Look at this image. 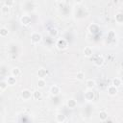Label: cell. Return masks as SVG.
<instances>
[{
  "instance_id": "obj_21",
  "label": "cell",
  "mask_w": 123,
  "mask_h": 123,
  "mask_svg": "<svg viewBox=\"0 0 123 123\" xmlns=\"http://www.w3.org/2000/svg\"><path fill=\"white\" fill-rule=\"evenodd\" d=\"M115 21L117 23H123V12H117L115 14Z\"/></svg>"
},
{
  "instance_id": "obj_19",
  "label": "cell",
  "mask_w": 123,
  "mask_h": 123,
  "mask_svg": "<svg viewBox=\"0 0 123 123\" xmlns=\"http://www.w3.org/2000/svg\"><path fill=\"white\" fill-rule=\"evenodd\" d=\"M37 86L38 88H44L45 86H46V81L45 79H38L37 83Z\"/></svg>"
},
{
  "instance_id": "obj_17",
  "label": "cell",
  "mask_w": 123,
  "mask_h": 123,
  "mask_svg": "<svg viewBox=\"0 0 123 123\" xmlns=\"http://www.w3.org/2000/svg\"><path fill=\"white\" fill-rule=\"evenodd\" d=\"M99 118L101 121H106L108 120V112L106 111H101L99 112Z\"/></svg>"
},
{
  "instance_id": "obj_7",
  "label": "cell",
  "mask_w": 123,
  "mask_h": 123,
  "mask_svg": "<svg viewBox=\"0 0 123 123\" xmlns=\"http://www.w3.org/2000/svg\"><path fill=\"white\" fill-rule=\"evenodd\" d=\"M107 91H108V94H109V95H111V96H114V95L117 94V92H118V88L115 87L114 86L111 85V86H108Z\"/></svg>"
},
{
  "instance_id": "obj_22",
  "label": "cell",
  "mask_w": 123,
  "mask_h": 123,
  "mask_svg": "<svg viewBox=\"0 0 123 123\" xmlns=\"http://www.w3.org/2000/svg\"><path fill=\"white\" fill-rule=\"evenodd\" d=\"M8 34H9V30H8L7 28H5V27L0 28V37H5L8 36Z\"/></svg>"
},
{
  "instance_id": "obj_2",
  "label": "cell",
  "mask_w": 123,
  "mask_h": 123,
  "mask_svg": "<svg viewBox=\"0 0 123 123\" xmlns=\"http://www.w3.org/2000/svg\"><path fill=\"white\" fill-rule=\"evenodd\" d=\"M84 97H85V100H86L87 102H90L94 99L95 97V94H94V91L92 89H87L84 92Z\"/></svg>"
},
{
  "instance_id": "obj_24",
  "label": "cell",
  "mask_w": 123,
  "mask_h": 123,
  "mask_svg": "<svg viewBox=\"0 0 123 123\" xmlns=\"http://www.w3.org/2000/svg\"><path fill=\"white\" fill-rule=\"evenodd\" d=\"M76 79L78 81H83L85 79V73L83 71H78L76 74Z\"/></svg>"
},
{
  "instance_id": "obj_13",
  "label": "cell",
  "mask_w": 123,
  "mask_h": 123,
  "mask_svg": "<svg viewBox=\"0 0 123 123\" xmlns=\"http://www.w3.org/2000/svg\"><path fill=\"white\" fill-rule=\"evenodd\" d=\"M84 55H85V57H86V58L91 57V56L93 55V50H92V48L89 47V46L85 47V49H84Z\"/></svg>"
},
{
  "instance_id": "obj_3",
  "label": "cell",
  "mask_w": 123,
  "mask_h": 123,
  "mask_svg": "<svg viewBox=\"0 0 123 123\" xmlns=\"http://www.w3.org/2000/svg\"><path fill=\"white\" fill-rule=\"evenodd\" d=\"M41 38H42L41 35H40L39 33H37V32H35V33H33V34L31 35V41H32V43H34V44L39 43L40 40H41Z\"/></svg>"
},
{
  "instance_id": "obj_20",
  "label": "cell",
  "mask_w": 123,
  "mask_h": 123,
  "mask_svg": "<svg viewBox=\"0 0 123 123\" xmlns=\"http://www.w3.org/2000/svg\"><path fill=\"white\" fill-rule=\"evenodd\" d=\"M88 30L90 31V33H97L99 31V26L96 24H90L88 27Z\"/></svg>"
},
{
  "instance_id": "obj_16",
  "label": "cell",
  "mask_w": 123,
  "mask_h": 123,
  "mask_svg": "<svg viewBox=\"0 0 123 123\" xmlns=\"http://www.w3.org/2000/svg\"><path fill=\"white\" fill-rule=\"evenodd\" d=\"M111 85L118 88L122 85V80L120 78H113L112 79V82H111Z\"/></svg>"
},
{
  "instance_id": "obj_30",
  "label": "cell",
  "mask_w": 123,
  "mask_h": 123,
  "mask_svg": "<svg viewBox=\"0 0 123 123\" xmlns=\"http://www.w3.org/2000/svg\"><path fill=\"white\" fill-rule=\"evenodd\" d=\"M120 79H121V80H122V81H123V73H122V77H121V78H120Z\"/></svg>"
},
{
  "instance_id": "obj_12",
  "label": "cell",
  "mask_w": 123,
  "mask_h": 123,
  "mask_svg": "<svg viewBox=\"0 0 123 123\" xmlns=\"http://www.w3.org/2000/svg\"><path fill=\"white\" fill-rule=\"evenodd\" d=\"M55 119H56V121H57L58 123H63V122L66 120V116H65L63 113H57Z\"/></svg>"
},
{
  "instance_id": "obj_11",
  "label": "cell",
  "mask_w": 123,
  "mask_h": 123,
  "mask_svg": "<svg viewBox=\"0 0 123 123\" xmlns=\"http://www.w3.org/2000/svg\"><path fill=\"white\" fill-rule=\"evenodd\" d=\"M66 106H67V108H69V109H74V108L77 107V101H76L75 99H73V98L68 99L67 102H66Z\"/></svg>"
},
{
  "instance_id": "obj_6",
  "label": "cell",
  "mask_w": 123,
  "mask_h": 123,
  "mask_svg": "<svg viewBox=\"0 0 123 123\" xmlns=\"http://www.w3.org/2000/svg\"><path fill=\"white\" fill-rule=\"evenodd\" d=\"M50 93H51V95H53V96H58V95L61 93V88H60V86H57V85H53V86L50 87Z\"/></svg>"
},
{
  "instance_id": "obj_10",
  "label": "cell",
  "mask_w": 123,
  "mask_h": 123,
  "mask_svg": "<svg viewBox=\"0 0 123 123\" xmlns=\"http://www.w3.org/2000/svg\"><path fill=\"white\" fill-rule=\"evenodd\" d=\"M96 86V82L92 79H88L86 81V86L87 89H92L94 86Z\"/></svg>"
},
{
  "instance_id": "obj_26",
  "label": "cell",
  "mask_w": 123,
  "mask_h": 123,
  "mask_svg": "<svg viewBox=\"0 0 123 123\" xmlns=\"http://www.w3.org/2000/svg\"><path fill=\"white\" fill-rule=\"evenodd\" d=\"M49 33H50L51 37H56L58 34V31H57V29H52L51 31H49Z\"/></svg>"
},
{
  "instance_id": "obj_9",
  "label": "cell",
  "mask_w": 123,
  "mask_h": 123,
  "mask_svg": "<svg viewBox=\"0 0 123 123\" xmlns=\"http://www.w3.org/2000/svg\"><path fill=\"white\" fill-rule=\"evenodd\" d=\"M104 62H105V60H104V58H103L102 56H97V57H95L94 60H93V63H94L96 66H101V65H103Z\"/></svg>"
},
{
  "instance_id": "obj_1",
  "label": "cell",
  "mask_w": 123,
  "mask_h": 123,
  "mask_svg": "<svg viewBox=\"0 0 123 123\" xmlns=\"http://www.w3.org/2000/svg\"><path fill=\"white\" fill-rule=\"evenodd\" d=\"M56 46H57V48H58L59 50H63V49L67 48L68 42H67V40L64 39V38H59V39L57 40V42H56Z\"/></svg>"
},
{
  "instance_id": "obj_29",
  "label": "cell",
  "mask_w": 123,
  "mask_h": 123,
  "mask_svg": "<svg viewBox=\"0 0 123 123\" xmlns=\"http://www.w3.org/2000/svg\"><path fill=\"white\" fill-rule=\"evenodd\" d=\"M106 123H113V122H112V121H111V120H109V121H107V122H106Z\"/></svg>"
},
{
  "instance_id": "obj_15",
  "label": "cell",
  "mask_w": 123,
  "mask_h": 123,
  "mask_svg": "<svg viewBox=\"0 0 123 123\" xmlns=\"http://www.w3.org/2000/svg\"><path fill=\"white\" fill-rule=\"evenodd\" d=\"M6 81H7V83H8L9 86H14L16 84V78L13 77V76H12V75L11 76H8L7 79H6Z\"/></svg>"
},
{
  "instance_id": "obj_5",
  "label": "cell",
  "mask_w": 123,
  "mask_h": 123,
  "mask_svg": "<svg viewBox=\"0 0 123 123\" xmlns=\"http://www.w3.org/2000/svg\"><path fill=\"white\" fill-rule=\"evenodd\" d=\"M31 97H33V93L31 92V90H29V89H23V90L21 91V98H22L23 100L27 101V100H29Z\"/></svg>"
},
{
  "instance_id": "obj_8",
  "label": "cell",
  "mask_w": 123,
  "mask_h": 123,
  "mask_svg": "<svg viewBox=\"0 0 123 123\" xmlns=\"http://www.w3.org/2000/svg\"><path fill=\"white\" fill-rule=\"evenodd\" d=\"M48 75V70L45 69V68H40L38 69L37 71V76H38V79H45Z\"/></svg>"
},
{
  "instance_id": "obj_28",
  "label": "cell",
  "mask_w": 123,
  "mask_h": 123,
  "mask_svg": "<svg viewBox=\"0 0 123 123\" xmlns=\"http://www.w3.org/2000/svg\"><path fill=\"white\" fill-rule=\"evenodd\" d=\"M13 4H14L13 1H4V5H6V6H8V7H11V6L13 5Z\"/></svg>"
},
{
  "instance_id": "obj_4",
  "label": "cell",
  "mask_w": 123,
  "mask_h": 123,
  "mask_svg": "<svg viewBox=\"0 0 123 123\" xmlns=\"http://www.w3.org/2000/svg\"><path fill=\"white\" fill-rule=\"evenodd\" d=\"M32 22V19H31V16L28 15V14H24L20 17V23L23 25V26H29Z\"/></svg>"
},
{
  "instance_id": "obj_23",
  "label": "cell",
  "mask_w": 123,
  "mask_h": 123,
  "mask_svg": "<svg viewBox=\"0 0 123 123\" xmlns=\"http://www.w3.org/2000/svg\"><path fill=\"white\" fill-rule=\"evenodd\" d=\"M41 96H42V93H41L39 90H36V91H34V92H33V98H34V99H36V100L40 99V98H41Z\"/></svg>"
},
{
  "instance_id": "obj_25",
  "label": "cell",
  "mask_w": 123,
  "mask_h": 123,
  "mask_svg": "<svg viewBox=\"0 0 123 123\" xmlns=\"http://www.w3.org/2000/svg\"><path fill=\"white\" fill-rule=\"evenodd\" d=\"M10 12V7L6 6V5H3L2 8H1V13L2 14H8Z\"/></svg>"
},
{
  "instance_id": "obj_18",
  "label": "cell",
  "mask_w": 123,
  "mask_h": 123,
  "mask_svg": "<svg viewBox=\"0 0 123 123\" xmlns=\"http://www.w3.org/2000/svg\"><path fill=\"white\" fill-rule=\"evenodd\" d=\"M8 83H7V81L6 80H2L1 82H0V91L1 92H4L6 89H7V87H8Z\"/></svg>"
},
{
  "instance_id": "obj_14",
  "label": "cell",
  "mask_w": 123,
  "mask_h": 123,
  "mask_svg": "<svg viewBox=\"0 0 123 123\" xmlns=\"http://www.w3.org/2000/svg\"><path fill=\"white\" fill-rule=\"evenodd\" d=\"M11 75L13 76V77H15V78L18 77V76H20L21 75V69L19 67H13V68H12Z\"/></svg>"
},
{
  "instance_id": "obj_27",
  "label": "cell",
  "mask_w": 123,
  "mask_h": 123,
  "mask_svg": "<svg viewBox=\"0 0 123 123\" xmlns=\"http://www.w3.org/2000/svg\"><path fill=\"white\" fill-rule=\"evenodd\" d=\"M108 37H109V38H114V37H115V34H114L112 31H110V32L108 33Z\"/></svg>"
}]
</instances>
